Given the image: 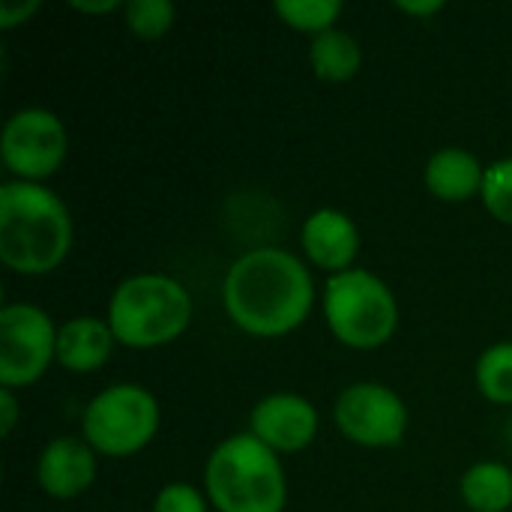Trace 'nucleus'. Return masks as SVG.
Listing matches in <instances>:
<instances>
[{
    "instance_id": "1",
    "label": "nucleus",
    "mask_w": 512,
    "mask_h": 512,
    "mask_svg": "<svg viewBox=\"0 0 512 512\" xmlns=\"http://www.w3.org/2000/svg\"><path fill=\"white\" fill-rule=\"evenodd\" d=\"M315 297L309 264L279 246L243 252L222 279L225 315L252 339H282L300 330L312 315Z\"/></svg>"
},
{
    "instance_id": "2",
    "label": "nucleus",
    "mask_w": 512,
    "mask_h": 512,
    "mask_svg": "<svg viewBox=\"0 0 512 512\" xmlns=\"http://www.w3.org/2000/svg\"><path fill=\"white\" fill-rule=\"evenodd\" d=\"M75 222L66 201L45 183L0 186V261L18 276H48L72 252Z\"/></svg>"
},
{
    "instance_id": "3",
    "label": "nucleus",
    "mask_w": 512,
    "mask_h": 512,
    "mask_svg": "<svg viewBox=\"0 0 512 512\" xmlns=\"http://www.w3.org/2000/svg\"><path fill=\"white\" fill-rule=\"evenodd\" d=\"M204 492L216 512H285L282 456L249 432L231 435L204 462Z\"/></svg>"
},
{
    "instance_id": "4",
    "label": "nucleus",
    "mask_w": 512,
    "mask_h": 512,
    "mask_svg": "<svg viewBox=\"0 0 512 512\" xmlns=\"http://www.w3.org/2000/svg\"><path fill=\"white\" fill-rule=\"evenodd\" d=\"M195 315L189 288L168 273H135L123 279L105 309V321L117 345L153 351L177 342Z\"/></svg>"
},
{
    "instance_id": "5",
    "label": "nucleus",
    "mask_w": 512,
    "mask_h": 512,
    "mask_svg": "<svg viewBox=\"0 0 512 512\" xmlns=\"http://www.w3.org/2000/svg\"><path fill=\"white\" fill-rule=\"evenodd\" d=\"M321 312L333 339L354 351L384 348L399 327L393 288L366 267L330 276L321 294Z\"/></svg>"
},
{
    "instance_id": "6",
    "label": "nucleus",
    "mask_w": 512,
    "mask_h": 512,
    "mask_svg": "<svg viewBox=\"0 0 512 512\" xmlns=\"http://www.w3.org/2000/svg\"><path fill=\"white\" fill-rule=\"evenodd\" d=\"M159 426L162 408L156 396L135 381H120L99 390L81 414V438L108 459L138 456L150 447Z\"/></svg>"
},
{
    "instance_id": "7",
    "label": "nucleus",
    "mask_w": 512,
    "mask_h": 512,
    "mask_svg": "<svg viewBox=\"0 0 512 512\" xmlns=\"http://www.w3.org/2000/svg\"><path fill=\"white\" fill-rule=\"evenodd\" d=\"M57 324L27 300L3 303L0 309V387L24 390L45 378L57 363Z\"/></svg>"
},
{
    "instance_id": "8",
    "label": "nucleus",
    "mask_w": 512,
    "mask_h": 512,
    "mask_svg": "<svg viewBox=\"0 0 512 512\" xmlns=\"http://www.w3.org/2000/svg\"><path fill=\"white\" fill-rule=\"evenodd\" d=\"M69 156V132L63 120L39 105L18 108L6 117L0 132V159L12 180L45 183Z\"/></svg>"
},
{
    "instance_id": "9",
    "label": "nucleus",
    "mask_w": 512,
    "mask_h": 512,
    "mask_svg": "<svg viewBox=\"0 0 512 512\" xmlns=\"http://www.w3.org/2000/svg\"><path fill=\"white\" fill-rule=\"evenodd\" d=\"M333 420L345 441L366 450L399 447L411 423L405 399L381 381L348 384L336 396Z\"/></svg>"
},
{
    "instance_id": "10",
    "label": "nucleus",
    "mask_w": 512,
    "mask_h": 512,
    "mask_svg": "<svg viewBox=\"0 0 512 512\" xmlns=\"http://www.w3.org/2000/svg\"><path fill=\"white\" fill-rule=\"evenodd\" d=\"M318 408L300 393H270L249 414V435L279 456H294L318 438Z\"/></svg>"
},
{
    "instance_id": "11",
    "label": "nucleus",
    "mask_w": 512,
    "mask_h": 512,
    "mask_svg": "<svg viewBox=\"0 0 512 512\" xmlns=\"http://www.w3.org/2000/svg\"><path fill=\"white\" fill-rule=\"evenodd\" d=\"M99 477V453L75 435L51 438L36 459V486L54 501L81 498Z\"/></svg>"
},
{
    "instance_id": "12",
    "label": "nucleus",
    "mask_w": 512,
    "mask_h": 512,
    "mask_svg": "<svg viewBox=\"0 0 512 512\" xmlns=\"http://www.w3.org/2000/svg\"><path fill=\"white\" fill-rule=\"evenodd\" d=\"M300 246L312 267L336 276L357 267L360 258V228L357 222L339 207H318L303 219Z\"/></svg>"
},
{
    "instance_id": "13",
    "label": "nucleus",
    "mask_w": 512,
    "mask_h": 512,
    "mask_svg": "<svg viewBox=\"0 0 512 512\" xmlns=\"http://www.w3.org/2000/svg\"><path fill=\"white\" fill-rule=\"evenodd\" d=\"M114 333L105 318L75 315L57 330V366L72 375L99 372L114 354Z\"/></svg>"
},
{
    "instance_id": "14",
    "label": "nucleus",
    "mask_w": 512,
    "mask_h": 512,
    "mask_svg": "<svg viewBox=\"0 0 512 512\" xmlns=\"http://www.w3.org/2000/svg\"><path fill=\"white\" fill-rule=\"evenodd\" d=\"M486 165L477 153L465 147H444L429 156L423 168V183L432 198L447 204H465L483 192Z\"/></svg>"
},
{
    "instance_id": "15",
    "label": "nucleus",
    "mask_w": 512,
    "mask_h": 512,
    "mask_svg": "<svg viewBox=\"0 0 512 512\" xmlns=\"http://www.w3.org/2000/svg\"><path fill=\"white\" fill-rule=\"evenodd\" d=\"M309 63L312 72L327 81V84H345L351 78H357L360 66H363V45L354 33L333 27L321 36L312 39L309 45Z\"/></svg>"
},
{
    "instance_id": "16",
    "label": "nucleus",
    "mask_w": 512,
    "mask_h": 512,
    "mask_svg": "<svg viewBox=\"0 0 512 512\" xmlns=\"http://www.w3.org/2000/svg\"><path fill=\"white\" fill-rule=\"evenodd\" d=\"M462 501L471 512L512 510V468L504 462H477L459 480Z\"/></svg>"
},
{
    "instance_id": "17",
    "label": "nucleus",
    "mask_w": 512,
    "mask_h": 512,
    "mask_svg": "<svg viewBox=\"0 0 512 512\" xmlns=\"http://www.w3.org/2000/svg\"><path fill=\"white\" fill-rule=\"evenodd\" d=\"M474 384L486 402L512 408V342H498L477 357Z\"/></svg>"
},
{
    "instance_id": "18",
    "label": "nucleus",
    "mask_w": 512,
    "mask_h": 512,
    "mask_svg": "<svg viewBox=\"0 0 512 512\" xmlns=\"http://www.w3.org/2000/svg\"><path fill=\"white\" fill-rule=\"evenodd\" d=\"M273 12L279 15L285 27L315 39L339 24L345 6L339 0H279Z\"/></svg>"
},
{
    "instance_id": "19",
    "label": "nucleus",
    "mask_w": 512,
    "mask_h": 512,
    "mask_svg": "<svg viewBox=\"0 0 512 512\" xmlns=\"http://www.w3.org/2000/svg\"><path fill=\"white\" fill-rule=\"evenodd\" d=\"M123 18H126V27L138 39L153 42V39H162L174 27L177 6L171 0H129L123 6Z\"/></svg>"
},
{
    "instance_id": "20",
    "label": "nucleus",
    "mask_w": 512,
    "mask_h": 512,
    "mask_svg": "<svg viewBox=\"0 0 512 512\" xmlns=\"http://www.w3.org/2000/svg\"><path fill=\"white\" fill-rule=\"evenodd\" d=\"M483 207L489 210L492 219L504 222L512 228V156L495 159L486 165V180L480 192Z\"/></svg>"
},
{
    "instance_id": "21",
    "label": "nucleus",
    "mask_w": 512,
    "mask_h": 512,
    "mask_svg": "<svg viewBox=\"0 0 512 512\" xmlns=\"http://www.w3.org/2000/svg\"><path fill=\"white\" fill-rule=\"evenodd\" d=\"M210 498L207 492L195 489L192 483H165L156 498H153V512H210Z\"/></svg>"
},
{
    "instance_id": "22",
    "label": "nucleus",
    "mask_w": 512,
    "mask_h": 512,
    "mask_svg": "<svg viewBox=\"0 0 512 512\" xmlns=\"http://www.w3.org/2000/svg\"><path fill=\"white\" fill-rule=\"evenodd\" d=\"M39 0H3L0 3V30H15L39 12Z\"/></svg>"
},
{
    "instance_id": "23",
    "label": "nucleus",
    "mask_w": 512,
    "mask_h": 512,
    "mask_svg": "<svg viewBox=\"0 0 512 512\" xmlns=\"http://www.w3.org/2000/svg\"><path fill=\"white\" fill-rule=\"evenodd\" d=\"M15 423H18V399H15V390L0 387V429H3V438H9L15 432Z\"/></svg>"
},
{
    "instance_id": "24",
    "label": "nucleus",
    "mask_w": 512,
    "mask_h": 512,
    "mask_svg": "<svg viewBox=\"0 0 512 512\" xmlns=\"http://www.w3.org/2000/svg\"><path fill=\"white\" fill-rule=\"evenodd\" d=\"M396 9H399L402 15H411V18H435L438 12L447 9V3H444V0H408V3L399 0Z\"/></svg>"
},
{
    "instance_id": "25",
    "label": "nucleus",
    "mask_w": 512,
    "mask_h": 512,
    "mask_svg": "<svg viewBox=\"0 0 512 512\" xmlns=\"http://www.w3.org/2000/svg\"><path fill=\"white\" fill-rule=\"evenodd\" d=\"M69 6H72L75 12H84V15H111V12H117V9L123 12L126 3H120V0H96V3H93V0H72Z\"/></svg>"
},
{
    "instance_id": "26",
    "label": "nucleus",
    "mask_w": 512,
    "mask_h": 512,
    "mask_svg": "<svg viewBox=\"0 0 512 512\" xmlns=\"http://www.w3.org/2000/svg\"><path fill=\"white\" fill-rule=\"evenodd\" d=\"M510 441H512V420H510Z\"/></svg>"
}]
</instances>
